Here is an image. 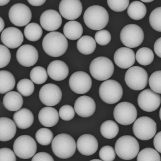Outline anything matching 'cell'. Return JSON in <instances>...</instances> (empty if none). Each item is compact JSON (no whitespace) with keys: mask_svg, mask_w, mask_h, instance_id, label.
Returning <instances> with one entry per match:
<instances>
[{"mask_svg":"<svg viewBox=\"0 0 161 161\" xmlns=\"http://www.w3.org/2000/svg\"><path fill=\"white\" fill-rule=\"evenodd\" d=\"M39 55L36 48L26 44L19 47L16 53L18 63L24 67H31L37 62Z\"/></svg>","mask_w":161,"mask_h":161,"instance_id":"cell-17","label":"cell"},{"mask_svg":"<svg viewBox=\"0 0 161 161\" xmlns=\"http://www.w3.org/2000/svg\"><path fill=\"white\" fill-rule=\"evenodd\" d=\"M0 19H1V31H0V32L2 33V31L3 30V29H4L5 24H4V21H3V19L1 17Z\"/></svg>","mask_w":161,"mask_h":161,"instance_id":"cell-52","label":"cell"},{"mask_svg":"<svg viewBox=\"0 0 161 161\" xmlns=\"http://www.w3.org/2000/svg\"><path fill=\"white\" fill-rule=\"evenodd\" d=\"M16 154L11 149L3 147L0 149V161H16Z\"/></svg>","mask_w":161,"mask_h":161,"instance_id":"cell-46","label":"cell"},{"mask_svg":"<svg viewBox=\"0 0 161 161\" xmlns=\"http://www.w3.org/2000/svg\"><path fill=\"white\" fill-rule=\"evenodd\" d=\"M139 108L147 112L155 111L161 104V97L151 89H146L141 92L137 98Z\"/></svg>","mask_w":161,"mask_h":161,"instance_id":"cell-13","label":"cell"},{"mask_svg":"<svg viewBox=\"0 0 161 161\" xmlns=\"http://www.w3.org/2000/svg\"><path fill=\"white\" fill-rule=\"evenodd\" d=\"M75 110L72 106L65 105L60 108L59 110V116L63 120L69 121L74 118Z\"/></svg>","mask_w":161,"mask_h":161,"instance_id":"cell-44","label":"cell"},{"mask_svg":"<svg viewBox=\"0 0 161 161\" xmlns=\"http://www.w3.org/2000/svg\"><path fill=\"white\" fill-rule=\"evenodd\" d=\"M74 109L76 114L81 117H90L95 112L96 104L92 98L83 95L76 100Z\"/></svg>","mask_w":161,"mask_h":161,"instance_id":"cell-21","label":"cell"},{"mask_svg":"<svg viewBox=\"0 0 161 161\" xmlns=\"http://www.w3.org/2000/svg\"><path fill=\"white\" fill-rule=\"evenodd\" d=\"M14 121L6 117L0 118V141L5 142L15 136L17 127Z\"/></svg>","mask_w":161,"mask_h":161,"instance_id":"cell-26","label":"cell"},{"mask_svg":"<svg viewBox=\"0 0 161 161\" xmlns=\"http://www.w3.org/2000/svg\"><path fill=\"white\" fill-rule=\"evenodd\" d=\"M99 94L103 101L112 105L121 99L123 96V89L119 83L117 81L106 80L100 86Z\"/></svg>","mask_w":161,"mask_h":161,"instance_id":"cell-6","label":"cell"},{"mask_svg":"<svg viewBox=\"0 0 161 161\" xmlns=\"http://www.w3.org/2000/svg\"><path fill=\"white\" fill-rule=\"evenodd\" d=\"M69 85L75 93L85 94L91 89L92 80L89 75L85 72H75L70 76Z\"/></svg>","mask_w":161,"mask_h":161,"instance_id":"cell-14","label":"cell"},{"mask_svg":"<svg viewBox=\"0 0 161 161\" xmlns=\"http://www.w3.org/2000/svg\"><path fill=\"white\" fill-rule=\"evenodd\" d=\"M20 93L10 91L6 93L3 98V105L4 108L10 111H17L22 107L23 99Z\"/></svg>","mask_w":161,"mask_h":161,"instance_id":"cell-27","label":"cell"},{"mask_svg":"<svg viewBox=\"0 0 161 161\" xmlns=\"http://www.w3.org/2000/svg\"><path fill=\"white\" fill-rule=\"evenodd\" d=\"M119 132L118 125L112 120L103 122L100 127V132L102 136L107 139H113L117 136Z\"/></svg>","mask_w":161,"mask_h":161,"instance_id":"cell-32","label":"cell"},{"mask_svg":"<svg viewBox=\"0 0 161 161\" xmlns=\"http://www.w3.org/2000/svg\"><path fill=\"white\" fill-rule=\"evenodd\" d=\"M8 15L11 23L18 27L28 25L32 18L30 8L27 5L21 3L12 5L9 11Z\"/></svg>","mask_w":161,"mask_h":161,"instance_id":"cell-12","label":"cell"},{"mask_svg":"<svg viewBox=\"0 0 161 161\" xmlns=\"http://www.w3.org/2000/svg\"><path fill=\"white\" fill-rule=\"evenodd\" d=\"M13 149L14 153L19 158L29 159L35 155L37 146L33 137L28 135H22L15 140Z\"/></svg>","mask_w":161,"mask_h":161,"instance_id":"cell-10","label":"cell"},{"mask_svg":"<svg viewBox=\"0 0 161 161\" xmlns=\"http://www.w3.org/2000/svg\"><path fill=\"white\" fill-rule=\"evenodd\" d=\"M59 114L53 107H47L41 109L38 113V119L42 125L46 127L54 126L59 121Z\"/></svg>","mask_w":161,"mask_h":161,"instance_id":"cell-24","label":"cell"},{"mask_svg":"<svg viewBox=\"0 0 161 161\" xmlns=\"http://www.w3.org/2000/svg\"><path fill=\"white\" fill-rule=\"evenodd\" d=\"M135 136L141 140H149L155 136L157 125L149 117L143 116L135 120L133 126Z\"/></svg>","mask_w":161,"mask_h":161,"instance_id":"cell-8","label":"cell"},{"mask_svg":"<svg viewBox=\"0 0 161 161\" xmlns=\"http://www.w3.org/2000/svg\"><path fill=\"white\" fill-rule=\"evenodd\" d=\"M39 97L44 105L48 107H53L61 102L62 91L59 87L54 84H47L40 89Z\"/></svg>","mask_w":161,"mask_h":161,"instance_id":"cell-15","label":"cell"},{"mask_svg":"<svg viewBox=\"0 0 161 161\" xmlns=\"http://www.w3.org/2000/svg\"><path fill=\"white\" fill-rule=\"evenodd\" d=\"M137 161H161V158L158 151L151 147H147L138 153Z\"/></svg>","mask_w":161,"mask_h":161,"instance_id":"cell-36","label":"cell"},{"mask_svg":"<svg viewBox=\"0 0 161 161\" xmlns=\"http://www.w3.org/2000/svg\"><path fill=\"white\" fill-rule=\"evenodd\" d=\"M109 19L108 11L100 5L90 6L84 14L83 20L86 26L94 31L102 30L108 25Z\"/></svg>","mask_w":161,"mask_h":161,"instance_id":"cell-2","label":"cell"},{"mask_svg":"<svg viewBox=\"0 0 161 161\" xmlns=\"http://www.w3.org/2000/svg\"><path fill=\"white\" fill-rule=\"evenodd\" d=\"M16 84L15 77L11 73L6 70L0 71V93L5 94L14 89Z\"/></svg>","mask_w":161,"mask_h":161,"instance_id":"cell-30","label":"cell"},{"mask_svg":"<svg viewBox=\"0 0 161 161\" xmlns=\"http://www.w3.org/2000/svg\"><path fill=\"white\" fill-rule=\"evenodd\" d=\"M1 41L5 46L15 49L20 47L24 40L21 31L14 27H10L4 29L1 33Z\"/></svg>","mask_w":161,"mask_h":161,"instance_id":"cell-18","label":"cell"},{"mask_svg":"<svg viewBox=\"0 0 161 161\" xmlns=\"http://www.w3.org/2000/svg\"><path fill=\"white\" fill-rule=\"evenodd\" d=\"M11 53L7 47L0 45V68L5 67L9 64Z\"/></svg>","mask_w":161,"mask_h":161,"instance_id":"cell-45","label":"cell"},{"mask_svg":"<svg viewBox=\"0 0 161 161\" xmlns=\"http://www.w3.org/2000/svg\"><path fill=\"white\" fill-rule=\"evenodd\" d=\"M30 76L33 82L37 85H40L47 80L48 73L44 67L36 66L31 70Z\"/></svg>","mask_w":161,"mask_h":161,"instance_id":"cell-35","label":"cell"},{"mask_svg":"<svg viewBox=\"0 0 161 161\" xmlns=\"http://www.w3.org/2000/svg\"><path fill=\"white\" fill-rule=\"evenodd\" d=\"M159 116H160V119L161 120V108L160 109V111H159Z\"/></svg>","mask_w":161,"mask_h":161,"instance_id":"cell-54","label":"cell"},{"mask_svg":"<svg viewBox=\"0 0 161 161\" xmlns=\"http://www.w3.org/2000/svg\"><path fill=\"white\" fill-rule=\"evenodd\" d=\"M116 152L110 146H105L101 147L99 153L102 161H113L116 158Z\"/></svg>","mask_w":161,"mask_h":161,"instance_id":"cell-42","label":"cell"},{"mask_svg":"<svg viewBox=\"0 0 161 161\" xmlns=\"http://www.w3.org/2000/svg\"><path fill=\"white\" fill-rule=\"evenodd\" d=\"M64 35L71 40L80 39L82 35L83 29L80 23L75 20L67 22L63 28Z\"/></svg>","mask_w":161,"mask_h":161,"instance_id":"cell-28","label":"cell"},{"mask_svg":"<svg viewBox=\"0 0 161 161\" xmlns=\"http://www.w3.org/2000/svg\"><path fill=\"white\" fill-rule=\"evenodd\" d=\"M108 6L112 10L121 12L125 10L129 4V0H107Z\"/></svg>","mask_w":161,"mask_h":161,"instance_id":"cell-41","label":"cell"},{"mask_svg":"<svg viewBox=\"0 0 161 161\" xmlns=\"http://www.w3.org/2000/svg\"><path fill=\"white\" fill-rule=\"evenodd\" d=\"M10 1V0H0V5L4 6L8 4Z\"/></svg>","mask_w":161,"mask_h":161,"instance_id":"cell-51","label":"cell"},{"mask_svg":"<svg viewBox=\"0 0 161 161\" xmlns=\"http://www.w3.org/2000/svg\"><path fill=\"white\" fill-rule=\"evenodd\" d=\"M127 14L129 17L134 20H141L146 15V6L141 2H133L127 8Z\"/></svg>","mask_w":161,"mask_h":161,"instance_id":"cell-31","label":"cell"},{"mask_svg":"<svg viewBox=\"0 0 161 161\" xmlns=\"http://www.w3.org/2000/svg\"><path fill=\"white\" fill-rule=\"evenodd\" d=\"M140 1H141V2H143L147 3L152 2L154 1V0H140Z\"/></svg>","mask_w":161,"mask_h":161,"instance_id":"cell-53","label":"cell"},{"mask_svg":"<svg viewBox=\"0 0 161 161\" xmlns=\"http://www.w3.org/2000/svg\"><path fill=\"white\" fill-rule=\"evenodd\" d=\"M78 151L81 154L91 156L98 149V142L95 136L90 134H84L78 138L76 142Z\"/></svg>","mask_w":161,"mask_h":161,"instance_id":"cell-22","label":"cell"},{"mask_svg":"<svg viewBox=\"0 0 161 161\" xmlns=\"http://www.w3.org/2000/svg\"><path fill=\"white\" fill-rule=\"evenodd\" d=\"M32 161H54L53 158L48 153L40 152L34 155Z\"/></svg>","mask_w":161,"mask_h":161,"instance_id":"cell-47","label":"cell"},{"mask_svg":"<svg viewBox=\"0 0 161 161\" xmlns=\"http://www.w3.org/2000/svg\"><path fill=\"white\" fill-rule=\"evenodd\" d=\"M154 50L156 55L161 58V37L155 41L154 45Z\"/></svg>","mask_w":161,"mask_h":161,"instance_id":"cell-49","label":"cell"},{"mask_svg":"<svg viewBox=\"0 0 161 161\" xmlns=\"http://www.w3.org/2000/svg\"><path fill=\"white\" fill-rule=\"evenodd\" d=\"M139 144L137 140L131 136L126 135L119 137L115 143V150L120 159L130 160L138 155Z\"/></svg>","mask_w":161,"mask_h":161,"instance_id":"cell-4","label":"cell"},{"mask_svg":"<svg viewBox=\"0 0 161 161\" xmlns=\"http://www.w3.org/2000/svg\"><path fill=\"white\" fill-rule=\"evenodd\" d=\"M47 0H27L28 2L34 6H40L46 3Z\"/></svg>","mask_w":161,"mask_h":161,"instance_id":"cell-50","label":"cell"},{"mask_svg":"<svg viewBox=\"0 0 161 161\" xmlns=\"http://www.w3.org/2000/svg\"><path fill=\"white\" fill-rule=\"evenodd\" d=\"M114 60L116 65L119 68L128 69L135 64L136 56L134 51L129 47H120L115 52Z\"/></svg>","mask_w":161,"mask_h":161,"instance_id":"cell-20","label":"cell"},{"mask_svg":"<svg viewBox=\"0 0 161 161\" xmlns=\"http://www.w3.org/2000/svg\"><path fill=\"white\" fill-rule=\"evenodd\" d=\"M149 82L151 90L161 94V70L153 73L149 78Z\"/></svg>","mask_w":161,"mask_h":161,"instance_id":"cell-40","label":"cell"},{"mask_svg":"<svg viewBox=\"0 0 161 161\" xmlns=\"http://www.w3.org/2000/svg\"><path fill=\"white\" fill-rule=\"evenodd\" d=\"M153 145L156 151L161 153V131L158 132L154 136Z\"/></svg>","mask_w":161,"mask_h":161,"instance_id":"cell-48","label":"cell"},{"mask_svg":"<svg viewBox=\"0 0 161 161\" xmlns=\"http://www.w3.org/2000/svg\"><path fill=\"white\" fill-rule=\"evenodd\" d=\"M114 119L119 125H129L136 120L137 111L135 106L127 102L119 103L114 109Z\"/></svg>","mask_w":161,"mask_h":161,"instance_id":"cell-11","label":"cell"},{"mask_svg":"<svg viewBox=\"0 0 161 161\" xmlns=\"http://www.w3.org/2000/svg\"><path fill=\"white\" fill-rule=\"evenodd\" d=\"M41 27L45 30L53 31L60 28L62 24V18L58 12L55 10L45 11L40 18Z\"/></svg>","mask_w":161,"mask_h":161,"instance_id":"cell-19","label":"cell"},{"mask_svg":"<svg viewBox=\"0 0 161 161\" xmlns=\"http://www.w3.org/2000/svg\"><path fill=\"white\" fill-rule=\"evenodd\" d=\"M136 59L137 63L143 66L150 65L154 59V55L153 50L148 47L139 48L136 54Z\"/></svg>","mask_w":161,"mask_h":161,"instance_id":"cell-34","label":"cell"},{"mask_svg":"<svg viewBox=\"0 0 161 161\" xmlns=\"http://www.w3.org/2000/svg\"><path fill=\"white\" fill-rule=\"evenodd\" d=\"M76 147L73 137L67 134L58 135L53 139L51 144L53 153L61 159H68L73 156Z\"/></svg>","mask_w":161,"mask_h":161,"instance_id":"cell-3","label":"cell"},{"mask_svg":"<svg viewBox=\"0 0 161 161\" xmlns=\"http://www.w3.org/2000/svg\"><path fill=\"white\" fill-rule=\"evenodd\" d=\"M17 89L18 92L22 96L28 97L34 93L35 85L31 80L27 79H22L18 82Z\"/></svg>","mask_w":161,"mask_h":161,"instance_id":"cell-38","label":"cell"},{"mask_svg":"<svg viewBox=\"0 0 161 161\" xmlns=\"http://www.w3.org/2000/svg\"><path fill=\"white\" fill-rule=\"evenodd\" d=\"M76 47L79 52L82 54H91L96 49V41L91 36H84L78 40Z\"/></svg>","mask_w":161,"mask_h":161,"instance_id":"cell-29","label":"cell"},{"mask_svg":"<svg viewBox=\"0 0 161 161\" xmlns=\"http://www.w3.org/2000/svg\"><path fill=\"white\" fill-rule=\"evenodd\" d=\"M36 138L39 144L47 146L53 142V134L49 129L42 128L39 129L36 134Z\"/></svg>","mask_w":161,"mask_h":161,"instance_id":"cell-37","label":"cell"},{"mask_svg":"<svg viewBox=\"0 0 161 161\" xmlns=\"http://www.w3.org/2000/svg\"><path fill=\"white\" fill-rule=\"evenodd\" d=\"M24 34L27 40L31 42H36L41 38L43 35V30L40 25L33 22L29 23L25 27Z\"/></svg>","mask_w":161,"mask_h":161,"instance_id":"cell-33","label":"cell"},{"mask_svg":"<svg viewBox=\"0 0 161 161\" xmlns=\"http://www.w3.org/2000/svg\"><path fill=\"white\" fill-rule=\"evenodd\" d=\"M47 72L51 79L61 81L67 78L69 70L68 65L64 62L61 60H55L49 64Z\"/></svg>","mask_w":161,"mask_h":161,"instance_id":"cell-23","label":"cell"},{"mask_svg":"<svg viewBox=\"0 0 161 161\" xmlns=\"http://www.w3.org/2000/svg\"><path fill=\"white\" fill-rule=\"evenodd\" d=\"M13 120L19 128L26 129L33 125L34 115L28 109L23 108L14 113Z\"/></svg>","mask_w":161,"mask_h":161,"instance_id":"cell-25","label":"cell"},{"mask_svg":"<svg viewBox=\"0 0 161 161\" xmlns=\"http://www.w3.org/2000/svg\"><path fill=\"white\" fill-rule=\"evenodd\" d=\"M42 47L47 54L53 57H59L66 53L68 42L66 37L62 33L52 31L44 37Z\"/></svg>","mask_w":161,"mask_h":161,"instance_id":"cell-1","label":"cell"},{"mask_svg":"<svg viewBox=\"0 0 161 161\" xmlns=\"http://www.w3.org/2000/svg\"><path fill=\"white\" fill-rule=\"evenodd\" d=\"M149 22L153 29L161 33V7L156 8L151 12Z\"/></svg>","mask_w":161,"mask_h":161,"instance_id":"cell-39","label":"cell"},{"mask_svg":"<svg viewBox=\"0 0 161 161\" xmlns=\"http://www.w3.org/2000/svg\"><path fill=\"white\" fill-rule=\"evenodd\" d=\"M102 160H99V159H94V160H91L92 161H101Z\"/></svg>","mask_w":161,"mask_h":161,"instance_id":"cell-55","label":"cell"},{"mask_svg":"<svg viewBox=\"0 0 161 161\" xmlns=\"http://www.w3.org/2000/svg\"><path fill=\"white\" fill-rule=\"evenodd\" d=\"M95 40L100 46H106L110 43L111 39L110 33L107 30H101L95 33Z\"/></svg>","mask_w":161,"mask_h":161,"instance_id":"cell-43","label":"cell"},{"mask_svg":"<svg viewBox=\"0 0 161 161\" xmlns=\"http://www.w3.org/2000/svg\"><path fill=\"white\" fill-rule=\"evenodd\" d=\"M114 70L115 68L112 61L106 57L96 58L90 64V73L97 80H108L113 75Z\"/></svg>","mask_w":161,"mask_h":161,"instance_id":"cell-5","label":"cell"},{"mask_svg":"<svg viewBox=\"0 0 161 161\" xmlns=\"http://www.w3.org/2000/svg\"><path fill=\"white\" fill-rule=\"evenodd\" d=\"M144 39L142 29L136 24H128L120 31V41L125 46L129 48L138 47L143 43Z\"/></svg>","mask_w":161,"mask_h":161,"instance_id":"cell-7","label":"cell"},{"mask_svg":"<svg viewBox=\"0 0 161 161\" xmlns=\"http://www.w3.org/2000/svg\"><path fill=\"white\" fill-rule=\"evenodd\" d=\"M125 81L131 90L141 91L147 86L148 74L146 71L140 66H132L125 75Z\"/></svg>","mask_w":161,"mask_h":161,"instance_id":"cell-9","label":"cell"},{"mask_svg":"<svg viewBox=\"0 0 161 161\" xmlns=\"http://www.w3.org/2000/svg\"><path fill=\"white\" fill-rule=\"evenodd\" d=\"M59 9L63 18L67 20H75L81 15L82 4L80 0H62Z\"/></svg>","mask_w":161,"mask_h":161,"instance_id":"cell-16","label":"cell"}]
</instances>
